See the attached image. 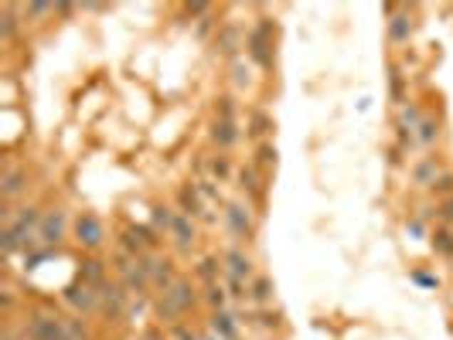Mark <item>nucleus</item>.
<instances>
[{
	"label": "nucleus",
	"instance_id": "obj_1",
	"mask_svg": "<svg viewBox=\"0 0 453 340\" xmlns=\"http://www.w3.org/2000/svg\"><path fill=\"white\" fill-rule=\"evenodd\" d=\"M273 31H276V28H273V21H266V17H263V21L249 31V41H246L249 58L256 65H263V68L273 65V51H269V48H273Z\"/></svg>",
	"mask_w": 453,
	"mask_h": 340
},
{
	"label": "nucleus",
	"instance_id": "obj_2",
	"mask_svg": "<svg viewBox=\"0 0 453 340\" xmlns=\"http://www.w3.org/2000/svg\"><path fill=\"white\" fill-rule=\"evenodd\" d=\"M28 334H31V340H65V320L51 317V313H31Z\"/></svg>",
	"mask_w": 453,
	"mask_h": 340
},
{
	"label": "nucleus",
	"instance_id": "obj_3",
	"mask_svg": "<svg viewBox=\"0 0 453 340\" xmlns=\"http://www.w3.org/2000/svg\"><path fill=\"white\" fill-rule=\"evenodd\" d=\"M76 238L85 248H99V245H103V238H106V228H103V221H99V218L85 211V215L76 218Z\"/></svg>",
	"mask_w": 453,
	"mask_h": 340
},
{
	"label": "nucleus",
	"instance_id": "obj_4",
	"mask_svg": "<svg viewBox=\"0 0 453 340\" xmlns=\"http://www.w3.org/2000/svg\"><path fill=\"white\" fill-rule=\"evenodd\" d=\"M225 228L232 238H249L252 235V218H249V208L246 204H225Z\"/></svg>",
	"mask_w": 453,
	"mask_h": 340
},
{
	"label": "nucleus",
	"instance_id": "obj_5",
	"mask_svg": "<svg viewBox=\"0 0 453 340\" xmlns=\"http://www.w3.org/2000/svg\"><path fill=\"white\" fill-rule=\"evenodd\" d=\"M65 303H68L72 309H78V313H89V309L99 307V289L78 279L76 286H68V289H65Z\"/></svg>",
	"mask_w": 453,
	"mask_h": 340
},
{
	"label": "nucleus",
	"instance_id": "obj_6",
	"mask_svg": "<svg viewBox=\"0 0 453 340\" xmlns=\"http://www.w3.org/2000/svg\"><path fill=\"white\" fill-rule=\"evenodd\" d=\"M177 201H181V215L202 218V221H212V215L204 211L202 191H198V184H194V181H191V184H184L181 191H177Z\"/></svg>",
	"mask_w": 453,
	"mask_h": 340
},
{
	"label": "nucleus",
	"instance_id": "obj_7",
	"mask_svg": "<svg viewBox=\"0 0 453 340\" xmlns=\"http://www.w3.org/2000/svg\"><path fill=\"white\" fill-rule=\"evenodd\" d=\"M99 307L106 309L110 317H123L126 309V286H116V282H103L99 286Z\"/></svg>",
	"mask_w": 453,
	"mask_h": 340
},
{
	"label": "nucleus",
	"instance_id": "obj_8",
	"mask_svg": "<svg viewBox=\"0 0 453 340\" xmlns=\"http://www.w3.org/2000/svg\"><path fill=\"white\" fill-rule=\"evenodd\" d=\"M157 245L154 238V228H143V225H133V228H126L123 235V252H130V255H147V248Z\"/></svg>",
	"mask_w": 453,
	"mask_h": 340
},
{
	"label": "nucleus",
	"instance_id": "obj_9",
	"mask_svg": "<svg viewBox=\"0 0 453 340\" xmlns=\"http://www.w3.org/2000/svg\"><path fill=\"white\" fill-rule=\"evenodd\" d=\"M28 245H31V232H24L17 225H4V232H0V252L4 255H14L17 248H28Z\"/></svg>",
	"mask_w": 453,
	"mask_h": 340
},
{
	"label": "nucleus",
	"instance_id": "obj_10",
	"mask_svg": "<svg viewBox=\"0 0 453 340\" xmlns=\"http://www.w3.org/2000/svg\"><path fill=\"white\" fill-rule=\"evenodd\" d=\"M24 170H17V167H4V174H0V198L4 201H14L17 194L24 191Z\"/></svg>",
	"mask_w": 453,
	"mask_h": 340
},
{
	"label": "nucleus",
	"instance_id": "obj_11",
	"mask_svg": "<svg viewBox=\"0 0 453 340\" xmlns=\"http://www.w3.org/2000/svg\"><path fill=\"white\" fill-rule=\"evenodd\" d=\"M62 235H65V211H51L48 218H41V242L45 245H58L62 242Z\"/></svg>",
	"mask_w": 453,
	"mask_h": 340
},
{
	"label": "nucleus",
	"instance_id": "obj_12",
	"mask_svg": "<svg viewBox=\"0 0 453 340\" xmlns=\"http://www.w3.org/2000/svg\"><path fill=\"white\" fill-rule=\"evenodd\" d=\"M171 235H174V242H177L181 252H191V245H194V218L177 215L171 225Z\"/></svg>",
	"mask_w": 453,
	"mask_h": 340
},
{
	"label": "nucleus",
	"instance_id": "obj_13",
	"mask_svg": "<svg viewBox=\"0 0 453 340\" xmlns=\"http://www.w3.org/2000/svg\"><path fill=\"white\" fill-rule=\"evenodd\" d=\"M225 265H229V272L232 276H239V279H256V272H252V259L242 252V248H229L225 252Z\"/></svg>",
	"mask_w": 453,
	"mask_h": 340
},
{
	"label": "nucleus",
	"instance_id": "obj_14",
	"mask_svg": "<svg viewBox=\"0 0 453 340\" xmlns=\"http://www.w3.org/2000/svg\"><path fill=\"white\" fill-rule=\"evenodd\" d=\"M212 330L225 340H239V317H235V313H225V309H215V313H212Z\"/></svg>",
	"mask_w": 453,
	"mask_h": 340
},
{
	"label": "nucleus",
	"instance_id": "obj_15",
	"mask_svg": "<svg viewBox=\"0 0 453 340\" xmlns=\"http://www.w3.org/2000/svg\"><path fill=\"white\" fill-rule=\"evenodd\" d=\"M439 174H443V170H439V160L437 156H426V160H420V164L412 167V181L420 187H433V181H437Z\"/></svg>",
	"mask_w": 453,
	"mask_h": 340
},
{
	"label": "nucleus",
	"instance_id": "obj_16",
	"mask_svg": "<svg viewBox=\"0 0 453 340\" xmlns=\"http://www.w3.org/2000/svg\"><path fill=\"white\" fill-rule=\"evenodd\" d=\"M167 296H171V303L181 309V313H188V309L198 303V296H194V289H191V282H184V279H177L171 289H167Z\"/></svg>",
	"mask_w": 453,
	"mask_h": 340
},
{
	"label": "nucleus",
	"instance_id": "obj_17",
	"mask_svg": "<svg viewBox=\"0 0 453 340\" xmlns=\"http://www.w3.org/2000/svg\"><path fill=\"white\" fill-rule=\"evenodd\" d=\"M409 34H412V21H409V11H392L389 38L395 41V45H406Z\"/></svg>",
	"mask_w": 453,
	"mask_h": 340
},
{
	"label": "nucleus",
	"instance_id": "obj_18",
	"mask_svg": "<svg viewBox=\"0 0 453 340\" xmlns=\"http://www.w3.org/2000/svg\"><path fill=\"white\" fill-rule=\"evenodd\" d=\"M212 139L219 143L222 150H229L235 139H239V126H235V119H215V123H212Z\"/></svg>",
	"mask_w": 453,
	"mask_h": 340
},
{
	"label": "nucleus",
	"instance_id": "obj_19",
	"mask_svg": "<svg viewBox=\"0 0 453 340\" xmlns=\"http://www.w3.org/2000/svg\"><path fill=\"white\" fill-rule=\"evenodd\" d=\"M103 276H106V265L99 262V259H85V262L78 265V279H82V282H89V286H95V289L106 282Z\"/></svg>",
	"mask_w": 453,
	"mask_h": 340
},
{
	"label": "nucleus",
	"instance_id": "obj_20",
	"mask_svg": "<svg viewBox=\"0 0 453 340\" xmlns=\"http://www.w3.org/2000/svg\"><path fill=\"white\" fill-rule=\"evenodd\" d=\"M273 293H276V289H273V279L269 276H256L249 282V299L252 303H259V307H266V303L273 299Z\"/></svg>",
	"mask_w": 453,
	"mask_h": 340
},
{
	"label": "nucleus",
	"instance_id": "obj_21",
	"mask_svg": "<svg viewBox=\"0 0 453 340\" xmlns=\"http://www.w3.org/2000/svg\"><path fill=\"white\" fill-rule=\"evenodd\" d=\"M239 187L249 194V198H263V184H259V174H256V167H242L239 170Z\"/></svg>",
	"mask_w": 453,
	"mask_h": 340
},
{
	"label": "nucleus",
	"instance_id": "obj_22",
	"mask_svg": "<svg viewBox=\"0 0 453 340\" xmlns=\"http://www.w3.org/2000/svg\"><path fill=\"white\" fill-rule=\"evenodd\" d=\"M422 116L420 109H416V102H402V109H399V129H406V133H412V129H420Z\"/></svg>",
	"mask_w": 453,
	"mask_h": 340
},
{
	"label": "nucleus",
	"instance_id": "obj_23",
	"mask_svg": "<svg viewBox=\"0 0 453 340\" xmlns=\"http://www.w3.org/2000/svg\"><path fill=\"white\" fill-rule=\"evenodd\" d=\"M41 221V215H38V208H31V204H24V208H17L14 221H7V225H17V228H24V232H31L34 225Z\"/></svg>",
	"mask_w": 453,
	"mask_h": 340
},
{
	"label": "nucleus",
	"instance_id": "obj_24",
	"mask_svg": "<svg viewBox=\"0 0 453 340\" xmlns=\"http://www.w3.org/2000/svg\"><path fill=\"white\" fill-rule=\"evenodd\" d=\"M235 48H239V31H235L232 24H225V28L219 31V51L235 58Z\"/></svg>",
	"mask_w": 453,
	"mask_h": 340
},
{
	"label": "nucleus",
	"instance_id": "obj_25",
	"mask_svg": "<svg viewBox=\"0 0 453 340\" xmlns=\"http://www.w3.org/2000/svg\"><path fill=\"white\" fill-rule=\"evenodd\" d=\"M208 174H212V181H229V177H232L229 156H212V160H208Z\"/></svg>",
	"mask_w": 453,
	"mask_h": 340
},
{
	"label": "nucleus",
	"instance_id": "obj_26",
	"mask_svg": "<svg viewBox=\"0 0 453 340\" xmlns=\"http://www.w3.org/2000/svg\"><path fill=\"white\" fill-rule=\"evenodd\" d=\"M433 248H437L439 255H453V228H437L433 232Z\"/></svg>",
	"mask_w": 453,
	"mask_h": 340
},
{
	"label": "nucleus",
	"instance_id": "obj_27",
	"mask_svg": "<svg viewBox=\"0 0 453 340\" xmlns=\"http://www.w3.org/2000/svg\"><path fill=\"white\" fill-rule=\"evenodd\" d=\"M232 82L239 85V89L252 82V65L246 62V58H232Z\"/></svg>",
	"mask_w": 453,
	"mask_h": 340
},
{
	"label": "nucleus",
	"instance_id": "obj_28",
	"mask_svg": "<svg viewBox=\"0 0 453 340\" xmlns=\"http://www.w3.org/2000/svg\"><path fill=\"white\" fill-rule=\"evenodd\" d=\"M269 129H273V119H269L266 112H259V109H256V112H252L249 129H246V133H249V137H266Z\"/></svg>",
	"mask_w": 453,
	"mask_h": 340
},
{
	"label": "nucleus",
	"instance_id": "obj_29",
	"mask_svg": "<svg viewBox=\"0 0 453 340\" xmlns=\"http://www.w3.org/2000/svg\"><path fill=\"white\" fill-rule=\"evenodd\" d=\"M17 31V17H14V7H4V14H0V38L4 41H11Z\"/></svg>",
	"mask_w": 453,
	"mask_h": 340
},
{
	"label": "nucleus",
	"instance_id": "obj_30",
	"mask_svg": "<svg viewBox=\"0 0 453 340\" xmlns=\"http://www.w3.org/2000/svg\"><path fill=\"white\" fill-rule=\"evenodd\" d=\"M219 272H222V265H219V259H202L198 262V276L208 282V286H215V279H219Z\"/></svg>",
	"mask_w": 453,
	"mask_h": 340
},
{
	"label": "nucleus",
	"instance_id": "obj_31",
	"mask_svg": "<svg viewBox=\"0 0 453 340\" xmlns=\"http://www.w3.org/2000/svg\"><path fill=\"white\" fill-rule=\"evenodd\" d=\"M429 191H433L437 198H453V174H450V170H443L437 181H433V187H429Z\"/></svg>",
	"mask_w": 453,
	"mask_h": 340
},
{
	"label": "nucleus",
	"instance_id": "obj_32",
	"mask_svg": "<svg viewBox=\"0 0 453 340\" xmlns=\"http://www.w3.org/2000/svg\"><path fill=\"white\" fill-rule=\"evenodd\" d=\"M437 137H439L437 119H422V123H420V143H422V147H433Z\"/></svg>",
	"mask_w": 453,
	"mask_h": 340
},
{
	"label": "nucleus",
	"instance_id": "obj_33",
	"mask_svg": "<svg viewBox=\"0 0 453 340\" xmlns=\"http://www.w3.org/2000/svg\"><path fill=\"white\" fill-rule=\"evenodd\" d=\"M194 184H198V191H202L204 201H212V204H219V201H222V191L215 187V181H208V177H198Z\"/></svg>",
	"mask_w": 453,
	"mask_h": 340
},
{
	"label": "nucleus",
	"instance_id": "obj_34",
	"mask_svg": "<svg viewBox=\"0 0 453 340\" xmlns=\"http://www.w3.org/2000/svg\"><path fill=\"white\" fill-rule=\"evenodd\" d=\"M225 282H229V299H246L249 296V286H246V279H239V276H225Z\"/></svg>",
	"mask_w": 453,
	"mask_h": 340
},
{
	"label": "nucleus",
	"instance_id": "obj_35",
	"mask_svg": "<svg viewBox=\"0 0 453 340\" xmlns=\"http://www.w3.org/2000/svg\"><path fill=\"white\" fill-rule=\"evenodd\" d=\"M204 299H208V307L215 309H225V303H229V293H225V286H208V293H204Z\"/></svg>",
	"mask_w": 453,
	"mask_h": 340
},
{
	"label": "nucleus",
	"instance_id": "obj_36",
	"mask_svg": "<svg viewBox=\"0 0 453 340\" xmlns=\"http://www.w3.org/2000/svg\"><path fill=\"white\" fill-rule=\"evenodd\" d=\"M174 218H177V215H174L171 208H164V204H157V208H154V225H157V228H164V232H171Z\"/></svg>",
	"mask_w": 453,
	"mask_h": 340
},
{
	"label": "nucleus",
	"instance_id": "obj_37",
	"mask_svg": "<svg viewBox=\"0 0 453 340\" xmlns=\"http://www.w3.org/2000/svg\"><path fill=\"white\" fill-rule=\"evenodd\" d=\"M256 164L273 167V164H276V147H273V143H259V150H256Z\"/></svg>",
	"mask_w": 453,
	"mask_h": 340
},
{
	"label": "nucleus",
	"instance_id": "obj_38",
	"mask_svg": "<svg viewBox=\"0 0 453 340\" xmlns=\"http://www.w3.org/2000/svg\"><path fill=\"white\" fill-rule=\"evenodd\" d=\"M215 109H219L215 119H235V99L232 95H222L219 102H215Z\"/></svg>",
	"mask_w": 453,
	"mask_h": 340
},
{
	"label": "nucleus",
	"instance_id": "obj_39",
	"mask_svg": "<svg viewBox=\"0 0 453 340\" xmlns=\"http://www.w3.org/2000/svg\"><path fill=\"white\" fill-rule=\"evenodd\" d=\"M65 340H89L82 320H65Z\"/></svg>",
	"mask_w": 453,
	"mask_h": 340
},
{
	"label": "nucleus",
	"instance_id": "obj_40",
	"mask_svg": "<svg viewBox=\"0 0 453 340\" xmlns=\"http://www.w3.org/2000/svg\"><path fill=\"white\" fill-rule=\"evenodd\" d=\"M437 218L450 228V225H453V198H443V201L437 204Z\"/></svg>",
	"mask_w": 453,
	"mask_h": 340
},
{
	"label": "nucleus",
	"instance_id": "obj_41",
	"mask_svg": "<svg viewBox=\"0 0 453 340\" xmlns=\"http://www.w3.org/2000/svg\"><path fill=\"white\" fill-rule=\"evenodd\" d=\"M51 11H58V4H28V7H24L28 17H45V14H51Z\"/></svg>",
	"mask_w": 453,
	"mask_h": 340
},
{
	"label": "nucleus",
	"instance_id": "obj_42",
	"mask_svg": "<svg viewBox=\"0 0 453 340\" xmlns=\"http://www.w3.org/2000/svg\"><path fill=\"white\" fill-rule=\"evenodd\" d=\"M143 309H147V303H143V296H137V303H130V309H126V317H130V320L137 324V320H140V313H143Z\"/></svg>",
	"mask_w": 453,
	"mask_h": 340
},
{
	"label": "nucleus",
	"instance_id": "obj_43",
	"mask_svg": "<svg viewBox=\"0 0 453 340\" xmlns=\"http://www.w3.org/2000/svg\"><path fill=\"white\" fill-rule=\"evenodd\" d=\"M259 324H263L266 330H273V326H280V317H276V313H259Z\"/></svg>",
	"mask_w": 453,
	"mask_h": 340
},
{
	"label": "nucleus",
	"instance_id": "obj_44",
	"mask_svg": "<svg viewBox=\"0 0 453 340\" xmlns=\"http://www.w3.org/2000/svg\"><path fill=\"white\" fill-rule=\"evenodd\" d=\"M392 95H395V99L402 95V75H399L395 68H392Z\"/></svg>",
	"mask_w": 453,
	"mask_h": 340
},
{
	"label": "nucleus",
	"instance_id": "obj_45",
	"mask_svg": "<svg viewBox=\"0 0 453 340\" xmlns=\"http://www.w3.org/2000/svg\"><path fill=\"white\" fill-rule=\"evenodd\" d=\"M174 337H177V340H202V337H194L188 326H174Z\"/></svg>",
	"mask_w": 453,
	"mask_h": 340
},
{
	"label": "nucleus",
	"instance_id": "obj_46",
	"mask_svg": "<svg viewBox=\"0 0 453 340\" xmlns=\"http://www.w3.org/2000/svg\"><path fill=\"white\" fill-rule=\"evenodd\" d=\"M406 228H409V235H416V238H420V235H422V221H420V218H412Z\"/></svg>",
	"mask_w": 453,
	"mask_h": 340
},
{
	"label": "nucleus",
	"instance_id": "obj_47",
	"mask_svg": "<svg viewBox=\"0 0 453 340\" xmlns=\"http://www.w3.org/2000/svg\"><path fill=\"white\" fill-rule=\"evenodd\" d=\"M0 303H4V309H11V307H14V293H11V289H7V293L0 296Z\"/></svg>",
	"mask_w": 453,
	"mask_h": 340
},
{
	"label": "nucleus",
	"instance_id": "obj_48",
	"mask_svg": "<svg viewBox=\"0 0 453 340\" xmlns=\"http://www.w3.org/2000/svg\"><path fill=\"white\" fill-rule=\"evenodd\" d=\"M143 340H164V334H160V330H147V334H143Z\"/></svg>",
	"mask_w": 453,
	"mask_h": 340
},
{
	"label": "nucleus",
	"instance_id": "obj_49",
	"mask_svg": "<svg viewBox=\"0 0 453 340\" xmlns=\"http://www.w3.org/2000/svg\"><path fill=\"white\" fill-rule=\"evenodd\" d=\"M202 340H225V337H219L215 330H208V334H202Z\"/></svg>",
	"mask_w": 453,
	"mask_h": 340
},
{
	"label": "nucleus",
	"instance_id": "obj_50",
	"mask_svg": "<svg viewBox=\"0 0 453 340\" xmlns=\"http://www.w3.org/2000/svg\"><path fill=\"white\" fill-rule=\"evenodd\" d=\"M0 340H17V334H14V330H4V337H0Z\"/></svg>",
	"mask_w": 453,
	"mask_h": 340
}]
</instances>
